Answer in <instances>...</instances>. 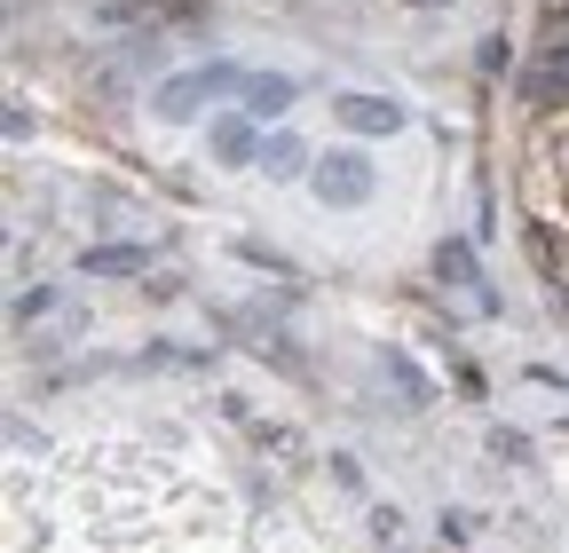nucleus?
I'll list each match as a JSON object with an SVG mask.
<instances>
[{
  "label": "nucleus",
  "mask_w": 569,
  "mask_h": 553,
  "mask_svg": "<svg viewBox=\"0 0 569 553\" xmlns=\"http://www.w3.org/2000/svg\"><path fill=\"white\" fill-rule=\"evenodd\" d=\"M309 190H317V205H365V198L380 190V174H372L365 151H317Z\"/></svg>",
  "instance_id": "f257e3e1"
},
{
  "label": "nucleus",
  "mask_w": 569,
  "mask_h": 553,
  "mask_svg": "<svg viewBox=\"0 0 569 553\" xmlns=\"http://www.w3.org/2000/svg\"><path fill=\"white\" fill-rule=\"evenodd\" d=\"M222 88H246V80L230 72V63H198V72H174V80L151 95V111H159V119H198Z\"/></svg>",
  "instance_id": "f03ea898"
},
{
  "label": "nucleus",
  "mask_w": 569,
  "mask_h": 553,
  "mask_svg": "<svg viewBox=\"0 0 569 553\" xmlns=\"http://www.w3.org/2000/svg\"><path fill=\"white\" fill-rule=\"evenodd\" d=\"M332 111H340L348 134H396V127H403V111H396L388 95H340Z\"/></svg>",
  "instance_id": "7ed1b4c3"
},
{
  "label": "nucleus",
  "mask_w": 569,
  "mask_h": 553,
  "mask_svg": "<svg viewBox=\"0 0 569 553\" xmlns=\"http://www.w3.org/2000/svg\"><path fill=\"white\" fill-rule=\"evenodd\" d=\"M261 151V134H253V111H230V119H213V159L222 167H253Z\"/></svg>",
  "instance_id": "20e7f679"
},
{
  "label": "nucleus",
  "mask_w": 569,
  "mask_h": 553,
  "mask_svg": "<svg viewBox=\"0 0 569 553\" xmlns=\"http://www.w3.org/2000/svg\"><path fill=\"white\" fill-rule=\"evenodd\" d=\"M436 269H443V285H459V293H467V309H498V301H490V285L475 276V253H467V245H443V253H436Z\"/></svg>",
  "instance_id": "39448f33"
},
{
  "label": "nucleus",
  "mask_w": 569,
  "mask_h": 553,
  "mask_svg": "<svg viewBox=\"0 0 569 553\" xmlns=\"http://www.w3.org/2000/svg\"><path fill=\"white\" fill-rule=\"evenodd\" d=\"M238 95H246V111H253V119H277V111H284V103H293L301 88H293V80H284V72H253V80H246Z\"/></svg>",
  "instance_id": "423d86ee"
},
{
  "label": "nucleus",
  "mask_w": 569,
  "mask_h": 553,
  "mask_svg": "<svg viewBox=\"0 0 569 553\" xmlns=\"http://www.w3.org/2000/svg\"><path fill=\"white\" fill-rule=\"evenodd\" d=\"M261 174H277V182L309 174V143H293V134H269V143H261Z\"/></svg>",
  "instance_id": "0eeeda50"
},
{
  "label": "nucleus",
  "mask_w": 569,
  "mask_h": 553,
  "mask_svg": "<svg viewBox=\"0 0 569 553\" xmlns=\"http://www.w3.org/2000/svg\"><path fill=\"white\" fill-rule=\"evenodd\" d=\"M522 95H530V103H569V63H538Z\"/></svg>",
  "instance_id": "6e6552de"
},
{
  "label": "nucleus",
  "mask_w": 569,
  "mask_h": 553,
  "mask_svg": "<svg viewBox=\"0 0 569 553\" xmlns=\"http://www.w3.org/2000/svg\"><path fill=\"white\" fill-rule=\"evenodd\" d=\"M88 269H142V245H111V253H88Z\"/></svg>",
  "instance_id": "1a4fd4ad"
},
{
  "label": "nucleus",
  "mask_w": 569,
  "mask_h": 553,
  "mask_svg": "<svg viewBox=\"0 0 569 553\" xmlns=\"http://www.w3.org/2000/svg\"><path fill=\"white\" fill-rule=\"evenodd\" d=\"M490 451H498V459H515V466L530 459V443H522V435H507V428H498V435H490Z\"/></svg>",
  "instance_id": "9d476101"
},
{
  "label": "nucleus",
  "mask_w": 569,
  "mask_h": 553,
  "mask_svg": "<svg viewBox=\"0 0 569 553\" xmlns=\"http://www.w3.org/2000/svg\"><path fill=\"white\" fill-rule=\"evenodd\" d=\"M411 9H436V0H411Z\"/></svg>",
  "instance_id": "9b49d317"
},
{
  "label": "nucleus",
  "mask_w": 569,
  "mask_h": 553,
  "mask_svg": "<svg viewBox=\"0 0 569 553\" xmlns=\"http://www.w3.org/2000/svg\"><path fill=\"white\" fill-rule=\"evenodd\" d=\"M561 316H569V293H561Z\"/></svg>",
  "instance_id": "f8f14e48"
}]
</instances>
